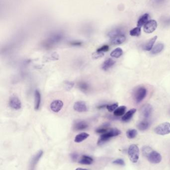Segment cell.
<instances>
[{
  "mask_svg": "<svg viewBox=\"0 0 170 170\" xmlns=\"http://www.w3.org/2000/svg\"><path fill=\"white\" fill-rule=\"evenodd\" d=\"M142 153L148 160L152 164H158L161 162L162 158L160 154L153 149L149 146H144L142 148Z\"/></svg>",
  "mask_w": 170,
  "mask_h": 170,
  "instance_id": "6da1fadb",
  "label": "cell"
},
{
  "mask_svg": "<svg viewBox=\"0 0 170 170\" xmlns=\"http://www.w3.org/2000/svg\"><path fill=\"white\" fill-rule=\"evenodd\" d=\"M121 131L117 128H112L105 133L102 134L98 139L97 144L99 146L102 145L107 142L111 138L117 136L120 134Z\"/></svg>",
  "mask_w": 170,
  "mask_h": 170,
  "instance_id": "7a4b0ae2",
  "label": "cell"
},
{
  "mask_svg": "<svg viewBox=\"0 0 170 170\" xmlns=\"http://www.w3.org/2000/svg\"><path fill=\"white\" fill-rule=\"evenodd\" d=\"M128 155L131 162L136 163L139 160L140 151L137 145L132 144L130 145L128 150Z\"/></svg>",
  "mask_w": 170,
  "mask_h": 170,
  "instance_id": "3957f363",
  "label": "cell"
},
{
  "mask_svg": "<svg viewBox=\"0 0 170 170\" xmlns=\"http://www.w3.org/2000/svg\"><path fill=\"white\" fill-rule=\"evenodd\" d=\"M154 131L158 135H165L170 133V123L164 122L160 124L155 128Z\"/></svg>",
  "mask_w": 170,
  "mask_h": 170,
  "instance_id": "277c9868",
  "label": "cell"
},
{
  "mask_svg": "<svg viewBox=\"0 0 170 170\" xmlns=\"http://www.w3.org/2000/svg\"><path fill=\"white\" fill-rule=\"evenodd\" d=\"M147 90L143 87H139L134 91L135 101L137 104L141 103L146 97Z\"/></svg>",
  "mask_w": 170,
  "mask_h": 170,
  "instance_id": "5b68a950",
  "label": "cell"
},
{
  "mask_svg": "<svg viewBox=\"0 0 170 170\" xmlns=\"http://www.w3.org/2000/svg\"><path fill=\"white\" fill-rule=\"evenodd\" d=\"M157 27V23L155 20H150L148 21L144 26V30L147 34H151L155 30Z\"/></svg>",
  "mask_w": 170,
  "mask_h": 170,
  "instance_id": "8992f818",
  "label": "cell"
},
{
  "mask_svg": "<svg viewBox=\"0 0 170 170\" xmlns=\"http://www.w3.org/2000/svg\"><path fill=\"white\" fill-rule=\"evenodd\" d=\"M9 105L14 110H20L21 107V101L17 97L11 96L9 100Z\"/></svg>",
  "mask_w": 170,
  "mask_h": 170,
  "instance_id": "52a82bcc",
  "label": "cell"
},
{
  "mask_svg": "<svg viewBox=\"0 0 170 170\" xmlns=\"http://www.w3.org/2000/svg\"><path fill=\"white\" fill-rule=\"evenodd\" d=\"M64 103L61 100H57L53 101L51 104L50 108L54 113H58L63 108Z\"/></svg>",
  "mask_w": 170,
  "mask_h": 170,
  "instance_id": "ba28073f",
  "label": "cell"
},
{
  "mask_svg": "<svg viewBox=\"0 0 170 170\" xmlns=\"http://www.w3.org/2000/svg\"><path fill=\"white\" fill-rule=\"evenodd\" d=\"M74 110L78 113H84L87 111L88 108L85 102L82 101H77L74 106Z\"/></svg>",
  "mask_w": 170,
  "mask_h": 170,
  "instance_id": "9c48e42d",
  "label": "cell"
},
{
  "mask_svg": "<svg viewBox=\"0 0 170 170\" xmlns=\"http://www.w3.org/2000/svg\"><path fill=\"white\" fill-rule=\"evenodd\" d=\"M153 111V107L150 104H147L143 106L141 110V113L143 117L145 119H148L150 117Z\"/></svg>",
  "mask_w": 170,
  "mask_h": 170,
  "instance_id": "30bf717a",
  "label": "cell"
},
{
  "mask_svg": "<svg viewBox=\"0 0 170 170\" xmlns=\"http://www.w3.org/2000/svg\"><path fill=\"white\" fill-rule=\"evenodd\" d=\"M126 40L124 34H120L111 38V43L114 45H118L123 43Z\"/></svg>",
  "mask_w": 170,
  "mask_h": 170,
  "instance_id": "8fae6325",
  "label": "cell"
},
{
  "mask_svg": "<svg viewBox=\"0 0 170 170\" xmlns=\"http://www.w3.org/2000/svg\"><path fill=\"white\" fill-rule=\"evenodd\" d=\"M88 127V124L84 121H78L74 125V130L76 131L83 130Z\"/></svg>",
  "mask_w": 170,
  "mask_h": 170,
  "instance_id": "7c38bea8",
  "label": "cell"
},
{
  "mask_svg": "<svg viewBox=\"0 0 170 170\" xmlns=\"http://www.w3.org/2000/svg\"><path fill=\"white\" fill-rule=\"evenodd\" d=\"M41 104V94L38 90L34 92V109L38 110Z\"/></svg>",
  "mask_w": 170,
  "mask_h": 170,
  "instance_id": "4fadbf2b",
  "label": "cell"
},
{
  "mask_svg": "<svg viewBox=\"0 0 170 170\" xmlns=\"http://www.w3.org/2000/svg\"><path fill=\"white\" fill-rule=\"evenodd\" d=\"M150 125V121L148 120L147 119H145L138 124L137 127L140 130L145 131L148 130Z\"/></svg>",
  "mask_w": 170,
  "mask_h": 170,
  "instance_id": "5bb4252c",
  "label": "cell"
},
{
  "mask_svg": "<svg viewBox=\"0 0 170 170\" xmlns=\"http://www.w3.org/2000/svg\"><path fill=\"white\" fill-rule=\"evenodd\" d=\"M43 154V151H40L36 155L34 156V157L31 160V166H30V170H34V168L37 164V163L38 162V161L40 160V158H41V156Z\"/></svg>",
  "mask_w": 170,
  "mask_h": 170,
  "instance_id": "9a60e30c",
  "label": "cell"
},
{
  "mask_svg": "<svg viewBox=\"0 0 170 170\" xmlns=\"http://www.w3.org/2000/svg\"><path fill=\"white\" fill-rule=\"evenodd\" d=\"M136 110L135 108L131 109L129 111H127L121 118L122 121H124V122L129 121L132 118L133 115L135 113H136Z\"/></svg>",
  "mask_w": 170,
  "mask_h": 170,
  "instance_id": "2e32d148",
  "label": "cell"
},
{
  "mask_svg": "<svg viewBox=\"0 0 170 170\" xmlns=\"http://www.w3.org/2000/svg\"><path fill=\"white\" fill-rule=\"evenodd\" d=\"M149 18H150V16L148 14H143L142 17H141L140 18H139L138 21V27H141L142 26L144 25L146 23H147L148 21H149L148 20H149Z\"/></svg>",
  "mask_w": 170,
  "mask_h": 170,
  "instance_id": "e0dca14e",
  "label": "cell"
},
{
  "mask_svg": "<svg viewBox=\"0 0 170 170\" xmlns=\"http://www.w3.org/2000/svg\"><path fill=\"white\" fill-rule=\"evenodd\" d=\"M115 63V61L111 58H109L105 60L102 64V68L104 70L106 71L111 67L113 66Z\"/></svg>",
  "mask_w": 170,
  "mask_h": 170,
  "instance_id": "ac0fdd59",
  "label": "cell"
},
{
  "mask_svg": "<svg viewBox=\"0 0 170 170\" xmlns=\"http://www.w3.org/2000/svg\"><path fill=\"white\" fill-rule=\"evenodd\" d=\"M90 136V134L87 133L86 132H82L81 133L78 134L74 138V142L76 143H80L83 141L87 139L88 137Z\"/></svg>",
  "mask_w": 170,
  "mask_h": 170,
  "instance_id": "d6986e66",
  "label": "cell"
},
{
  "mask_svg": "<svg viewBox=\"0 0 170 170\" xmlns=\"http://www.w3.org/2000/svg\"><path fill=\"white\" fill-rule=\"evenodd\" d=\"M93 160L92 158L87 155H83L81 157L79 163L82 165H90L93 163Z\"/></svg>",
  "mask_w": 170,
  "mask_h": 170,
  "instance_id": "ffe728a7",
  "label": "cell"
},
{
  "mask_svg": "<svg viewBox=\"0 0 170 170\" xmlns=\"http://www.w3.org/2000/svg\"><path fill=\"white\" fill-rule=\"evenodd\" d=\"M157 38V37L155 36V37H153V38H151L150 40L148 41L144 46V50L147 51L151 50Z\"/></svg>",
  "mask_w": 170,
  "mask_h": 170,
  "instance_id": "44dd1931",
  "label": "cell"
},
{
  "mask_svg": "<svg viewBox=\"0 0 170 170\" xmlns=\"http://www.w3.org/2000/svg\"><path fill=\"white\" fill-rule=\"evenodd\" d=\"M126 110V107L125 106H121L117 107L114 111V115L115 117H119L123 115Z\"/></svg>",
  "mask_w": 170,
  "mask_h": 170,
  "instance_id": "7402d4cb",
  "label": "cell"
},
{
  "mask_svg": "<svg viewBox=\"0 0 170 170\" xmlns=\"http://www.w3.org/2000/svg\"><path fill=\"white\" fill-rule=\"evenodd\" d=\"M78 87L79 89L83 92H87L90 89V85L85 82L81 81L79 82Z\"/></svg>",
  "mask_w": 170,
  "mask_h": 170,
  "instance_id": "603a6c76",
  "label": "cell"
},
{
  "mask_svg": "<svg viewBox=\"0 0 170 170\" xmlns=\"http://www.w3.org/2000/svg\"><path fill=\"white\" fill-rule=\"evenodd\" d=\"M120 34H124L123 31L119 28H116L109 32L108 34V37H110L111 38H112L114 37H116L117 35H120Z\"/></svg>",
  "mask_w": 170,
  "mask_h": 170,
  "instance_id": "cb8c5ba5",
  "label": "cell"
},
{
  "mask_svg": "<svg viewBox=\"0 0 170 170\" xmlns=\"http://www.w3.org/2000/svg\"><path fill=\"white\" fill-rule=\"evenodd\" d=\"M164 49V44L162 43H158L155 45L152 49L151 53L153 54H157L161 52Z\"/></svg>",
  "mask_w": 170,
  "mask_h": 170,
  "instance_id": "d4e9b609",
  "label": "cell"
},
{
  "mask_svg": "<svg viewBox=\"0 0 170 170\" xmlns=\"http://www.w3.org/2000/svg\"><path fill=\"white\" fill-rule=\"evenodd\" d=\"M123 54V50L120 48H117L112 51L110 54V56L112 57L119 58Z\"/></svg>",
  "mask_w": 170,
  "mask_h": 170,
  "instance_id": "484cf974",
  "label": "cell"
},
{
  "mask_svg": "<svg viewBox=\"0 0 170 170\" xmlns=\"http://www.w3.org/2000/svg\"><path fill=\"white\" fill-rule=\"evenodd\" d=\"M109 126H110V124L108 123H105L103 125H102L101 127H100L99 128H97L96 130V132L99 134L105 133L108 131V128Z\"/></svg>",
  "mask_w": 170,
  "mask_h": 170,
  "instance_id": "4316f807",
  "label": "cell"
},
{
  "mask_svg": "<svg viewBox=\"0 0 170 170\" xmlns=\"http://www.w3.org/2000/svg\"><path fill=\"white\" fill-rule=\"evenodd\" d=\"M137 131L136 130H129L126 132V135L129 139H133L137 135Z\"/></svg>",
  "mask_w": 170,
  "mask_h": 170,
  "instance_id": "83f0119b",
  "label": "cell"
},
{
  "mask_svg": "<svg viewBox=\"0 0 170 170\" xmlns=\"http://www.w3.org/2000/svg\"><path fill=\"white\" fill-rule=\"evenodd\" d=\"M141 33V30L140 27H137L130 31V34L132 37H139Z\"/></svg>",
  "mask_w": 170,
  "mask_h": 170,
  "instance_id": "f1b7e54d",
  "label": "cell"
},
{
  "mask_svg": "<svg viewBox=\"0 0 170 170\" xmlns=\"http://www.w3.org/2000/svg\"><path fill=\"white\" fill-rule=\"evenodd\" d=\"M118 106V103H114L113 104H108L107 105L106 108L109 112H112L115 111V110L117 108Z\"/></svg>",
  "mask_w": 170,
  "mask_h": 170,
  "instance_id": "f546056e",
  "label": "cell"
},
{
  "mask_svg": "<svg viewBox=\"0 0 170 170\" xmlns=\"http://www.w3.org/2000/svg\"><path fill=\"white\" fill-rule=\"evenodd\" d=\"M64 84H65V89L68 91L71 90L74 85V83L72 81H65Z\"/></svg>",
  "mask_w": 170,
  "mask_h": 170,
  "instance_id": "4dcf8cb0",
  "label": "cell"
},
{
  "mask_svg": "<svg viewBox=\"0 0 170 170\" xmlns=\"http://www.w3.org/2000/svg\"><path fill=\"white\" fill-rule=\"evenodd\" d=\"M104 56V53H103V52H98V51L93 53L92 54V57L94 59H98L99 58L102 57Z\"/></svg>",
  "mask_w": 170,
  "mask_h": 170,
  "instance_id": "1f68e13d",
  "label": "cell"
},
{
  "mask_svg": "<svg viewBox=\"0 0 170 170\" xmlns=\"http://www.w3.org/2000/svg\"><path fill=\"white\" fill-rule=\"evenodd\" d=\"M113 164L120 166H124L125 165V162L122 159H117L113 162Z\"/></svg>",
  "mask_w": 170,
  "mask_h": 170,
  "instance_id": "d6a6232c",
  "label": "cell"
},
{
  "mask_svg": "<svg viewBox=\"0 0 170 170\" xmlns=\"http://www.w3.org/2000/svg\"><path fill=\"white\" fill-rule=\"evenodd\" d=\"M109 47L108 45H104L102 47H101L100 48H98L97 50L96 51H98V52H107L109 50Z\"/></svg>",
  "mask_w": 170,
  "mask_h": 170,
  "instance_id": "836d02e7",
  "label": "cell"
},
{
  "mask_svg": "<svg viewBox=\"0 0 170 170\" xmlns=\"http://www.w3.org/2000/svg\"><path fill=\"white\" fill-rule=\"evenodd\" d=\"M70 157H71L72 161H76L77 158H78V155L77 154V153H72L70 155Z\"/></svg>",
  "mask_w": 170,
  "mask_h": 170,
  "instance_id": "e575fe53",
  "label": "cell"
},
{
  "mask_svg": "<svg viewBox=\"0 0 170 170\" xmlns=\"http://www.w3.org/2000/svg\"><path fill=\"white\" fill-rule=\"evenodd\" d=\"M70 44L73 46H80L82 43L80 41H72L70 42Z\"/></svg>",
  "mask_w": 170,
  "mask_h": 170,
  "instance_id": "d590c367",
  "label": "cell"
},
{
  "mask_svg": "<svg viewBox=\"0 0 170 170\" xmlns=\"http://www.w3.org/2000/svg\"><path fill=\"white\" fill-rule=\"evenodd\" d=\"M107 107L106 104H102V105H99L97 107V108L98 109H102V108H104L105 107Z\"/></svg>",
  "mask_w": 170,
  "mask_h": 170,
  "instance_id": "8d00e7d4",
  "label": "cell"
},
{
  "mask_svg": "<svg viewBox=\"0 0 170 170\" xmlns=\"http://www.w3.org/2000/svg\"><path fill=\"white\" fill-rule=\"evenodd\" d=\"M75 170H88L87 169H83V168H77Z\"/></svg>",
  "mask_w": 170,
  "mask_h": 170,
  "instance_id": "74e56055",
  "label": "cell"
}]
</instances>
